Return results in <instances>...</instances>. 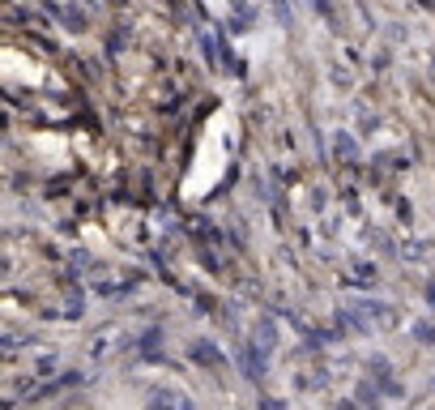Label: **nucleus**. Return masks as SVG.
Instances as JSON below:
<instances>
[{"label": "nucleus", "instance_id": "obj_3", "mask_svg": "<svg viewBox=\"0 0 435 410\" xmlns=\"http://www.w3.org/2000/svg\"><path fill=\"white\" fill-rule=\"evenodd\" d=\"M274 338H278V333H274V321H260V325H256V346H260V350L274 346Z\"/></svg>", "mask_w": 435, "mask_h": 410}, {"label": "nucleus", "instance_id": "obj_2", "mask_svg": "<svg viewBox=\"0 0 435 410\" xmlns=\"http://www.w3.org/2000/svg\"><path fill=\"white\" fill-rule=\"evenodd\" d=\"M192 359H196V364H222V355H218V346L213 342H192Z\"/></svg>", "mask_w": 435, "mask_h": 410}, {"label": "nucleus", "instance_id": "obj_4", "mask_svg": "<svg viewBox=\"0 0 435 410\" xmlns=\"http://www.w3.org/2000/svg\"><path fill=\"white\" fill-rule=\"evenodd\" d=\"M414 338L431 346V342H435V321H418V325H414Z\"/></svg>", "mask_w": 435, "mask_h": 410}, {"label": "nucleus", "instance_id": "obj_1", "mask_svg": "<svg viewBox=\"0 0 435 410\" xmlns=\"http://www.w3.org/2000/svg\"><path fill=\"white\" fill-rule=\"evenodd\" d=\"M239 364H243L248 381H260V372H265V350H260V346H243V355H239Z\"/></svg>", "mask_w": 435, "mask_h": 410}]
</instances>
